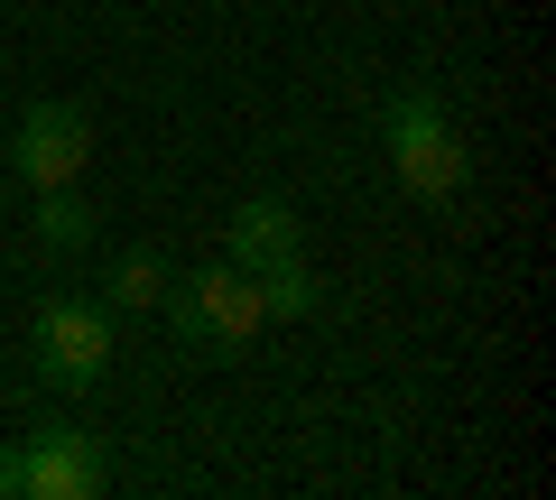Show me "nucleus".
Instances as JSON below:
<instances>
[{"instance_id":"nucleus-8","label":"nucleus","mask_w":556,"mask_h":500,"mask_svg":"<svg viewBox=\"0 0 556 500\" xmlns=\"http://www.w3.org/2000/svg\"><path fill=\"white\" fill-rule=\"evenodd\" d=\"M251 279H260V306H269V316H306V306H316L306 251H298V260H269V269H251Z\"/></svg>"},{"instance_id":"nucleus-9","label":"nucleus","mask_w":556,"mask_h":500,"mask_svg":"<svg viewBox=\"0 0 556 500\" xmlns=\"http://www.w3.org/2000/svg\"><path fill=\"white\" fill-rule=\"evenodd\" d=\"M112 297H121V306H167V260H159V251L112 260Z\"/></svg>"},{"instance_id":"nucleus-5","label":"nucleus","mask_w":556,"mask_h":500,"mask_svg":"<svg viewBox=\"0 0 556 500\" xmlns=\"http://www.w3.org/2000/svg\"><path fill=\"white\" fill-rule=\"evenodd\" d=\"M84 158H93V120H84V102H28V112H20L10 167H20L28 185H75Z\"/></svg>"},{"instance_id":"nucleus-7","label":"nucleus","mask_w":556,"mask_h":500,"mask_svg":"<svg viewBox=\"0 0 556 500\" xmlns=\"http://www.w3.org/2000/svg\"><path fill=\"white\" fill-rule=\"evenodd\" d=\"M38 241L47 251H84V241H93V204H84L75 185H38Z\"/></svg>"},{"instance_id":"nucleus-3","label":"nucleus","mask_w":556,"mask_h":500,"mask_svg":"<svg viewBox=\"0 0 556 500\" xmlns=\"http://www.w3.org/2000/svg\"><path fill=\"white\" fill-rule=\"evenodd\" d=\"M10 473H20V500H102L112 491V454L84 426H38L28 445H10Z\"/></svg>"},{"instance_id":"nucleus-2","label":"nucleus","mask_w":556,"mask_h":500,"mask_svg":"<svg viewBox=\"0 0 556 500\" xmlns=\"http://www.w3.org/2000/svg\"><path fill=\"white\" fill-rule=\"evenodd\" d=\"M390 158H399V185L427 204H445L464 185V140H455V120H445L437 93H399L390 102Z\"/></svg>"},{"instance_id":"nucleus-1","label":"nucleus","mask_w":556,"mask_h":500,"mask_svg":"<svg viewBox=\"0 0 556 500\" xmlns=\"http://www.w3.org/2000/svg\"><path fill=\"white\" fill-rule=\"evenodd\" d=\"M167 324H177L195 352H241V343L269 324V306H260V279L241 260H214L186 287H167Z\"/></svg>"},{"instance_id":"nucleus-4","label":"nucleus","mask_w":556,"mask_h":500,"mask_svg":"<svg viewBox=\"0 0 556 500\" xmlns=\"http://www.w3.org/2000/svg\"><path fill=\"white\" fill-rule=\"evenodd\" d=\"M28 352H38V371L56 389H93L102 371H112V316H102L93 297H56L38 316V334H28Z\"/></svg>"},{"instance_id":"nucleus-6","label":"nucleus","mask_w":556,"mask_h":500,"mask_svg":"<svg viewBox=\"0 0 556 500\" xmlns=\"http://www.w3.org/2000/svg\"><path fill=\"white\" fill-rule=\"evenodd\" d=\"M232 260H241V269L298 260V214H288L278 195H251V204H232Z\"/></svg>"}]
</instances>
